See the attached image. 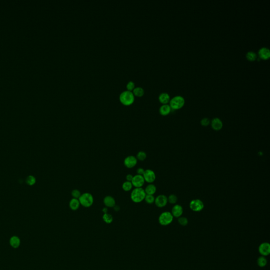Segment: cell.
<instances>
[{
  "mask_svg": "<svg viewBox=\"0 0 270 270\" xmlns=\"http://www.w3.org/2000/svg\"><path fill=\"white\" fill-rule=\"evenodd\" d=\"M146 195L145 190L143 188H135L131 193L130 198L134 203H139L144 201Z\"/></svg>",
  "mask_w": 270,
  "mask_h": 270,
  "instance_id": "6da1fadb",
  "label": "cell"
},
{
  "mask_svg": "<svg viewBox=\"0 0 270 270\" xmlns=\"http://www.w3.org/2000/svg\"><path fill=\"white\" fill-rule=\"evenodd\" d=\"M119 100L123 105L129 106L134 103L135 96L132 92L127 90L121 93L119 96Z\"/></svg>",
  "mask_w": 270,
  "mask_h": 270,
  "instance_id": "7a4b0ae2",
  "label": "cell"
},
{
  "mask_svg": "<svg viewBox=\"0 0 270 270\" xmlns=\"http://www.w3.org/2000/svg\"><path fill=\"white\" fill-rule=\"evenodd\" d=\"M78 199L81 205L85 208H89L94 203V197L89 193H83Z\"/></svg>",
  "mask_w": 270,
  "mask_h": 270,
  "instance_id": "3957f363",
  "label": "cell"
},
{
  "mask_svg": "<svg viewBox=\"0 0 270 270\" xmlns=\"http://www.w3.org/2000/svg\"><path fill=\"white\" fill-rule=\"evenodd\" d=\"M185 104V99L182 96H175L170 100V106L172 109L178 110L183 107Z\"/></svg>",
  "mask_w": 270,
  "mask_h": 270,
  "instance_id": "277c9868",
  "label": "cell"
},
{
  "mask_svg": "<svg viewBox=\"0 0 270 270\" xmlns=\"http://www.w3.org/2000/svg\"><path fill=\"white\" fill-rule=\"evenodd\" d=\"M173 218L174 217L170 212H163L159 217V223L161 225H168L172 223L173 221Z\"/></svg>",
  "mask_w": 270,
  "mask_h": 270,
  "instance_id": "5b68a950",
  "label": "cell"
},
{
  "mask_svg": "<svg viewBox=\"0 0 270 270\" xmlns=\"http://www.w3.org/2000/svg\"><path fill=\"white\" fill-rule=\"evenodd\" d=\"M190 208L194 212H200L203 210L204 204L201 199H195L190 202Z\"/></svg>",
  "mask_w": 270,
  "mask_h": 270,
  "instance_id": "8992f818",
  "label": "cell"
},
{
  "mask_svg": "<svg viewBox=\"0 0 270 270\" xmlns=\"http://www.w3.org/2000/svg\"><path fill=\"white\" fill-rule=\"evenodd\" d=\"M145 181L149 184H152L155 181L156 179V176L155 172L151 170H146L143 175Z\"/></svg>",
  "mask_w": 270,
  "mask_h": 270,
  "instance_id": "52a82bcc",
  "label": "cell"
},
{
  "mask_svg": "<svg viewBox=\"0 0 270 270\" xmlns=\"http://www.w3.org/2000/svg\"><path fill=\"white\" fill-rule=\"evenodd\" d=\"M131 182L134 187L142 188L145 181L143 176L137 174L133 176Z\"/></svg>",
  "mask_w": 270,
  "mask_h": 270,
  "instance_id": "ba28073f",
  "label": "cell"
},
{
  "mask_svg": "<svg viewBox=\"0 0 270 270\" xmlns=\"http://www.w3.org/2000/svg\"><path fill=\"white\" fill-rule=\"evenodd\" d=\"M154 203L158 208H164L167 204V197L164 195H159L155 198Z\"/></svg>",
  "mask_w": 270,
  "mask_h": 270,
  "instance_id": "9c48e42d",
  "label": "cell"
},
{
  "mask_svg": "<svg viewBox=\"0 0 270 270\" xmlns=\"http://www.w3.org/2000/svg\"><path fill=\"white\" fill-rule=\"evenodd\" d=\"M124 165L128 168H132L135 167L137 164V159L134 156H128L126 157L123 161Z\"/></svg>",
  "mask_w": 270,
  "mask_h": 270,
  "instance_id": "30bf717a",
  "label": "cell"
},
{
  "mask_svg": "<svg viewBox=\"0 0 270 270\" xmlns=\"http://www.w3.org/2000/svg\"><path fill=\"white\" fill-rule=\"evenodd\" d=\"M259 253L262 256H268L270 253V245L268 242L261 244L259 248Z\"/></svg>",
  "mask_w": 270,
  "mask_h": 270,
  "instance_id": "8fae6325",
  "label": "cell"
},
{
  "mask_svg": "<svg viewBox=\"0 0 270 270\" xmlns=\"http://www.w3.org/2000/svg\"><path fill=\"white\" fill-rule=\"evenodd\" d=\"M210 124L212 129L215 131L221 130L223 127V122L219 118H214L210 122Z\"/></svg>",
  "mask_w": 270,
  "mask_h": 270,
  "instance_id": "7c38bea8",
  "label": "cell"
},
{
  "mask_svg": "<svg viewBox=\"0 0 270 270\" xmlns=\"http://www.w3.org/2000/svg\"><path fill=\"white\" fill-rule=\"evenodd\" d=\"M171 213L173 217H176V218L180 217L183 214V207L179 204L175 205L173 206V208H172Z\"/></svg>",
  "mask_w": 270,
  "mask_h": 270,
  "instance_id": "4fadbf2b",
  "label": "cell"
},
{
  "mask_svg": "<svg viewBox=\"0 0 270 270\" xmlns=\"http://www.w3.org/2000/svg\"><path fill=\"white\" fill-rule=\"evenodd\" d=\"M258 54L261 59L268 60L270 57V50L266 47H263L259 50Z\"/></svg>",
  "mask_w": 270,
  "mask_h": 270,
  "instance_id": "5bb4252c",
  "label": "cell"
},
{
  "mask_svg": "<svg viewBox=\"0 0 270 270\" xmlns=\"http://www.w3.org/2000/svg\"><path fill=\"white\" fill-rule=\"evenodd\" d=\"M103 203L107 208H114L116 205V201L112 196H106L103 199Z\"/></svg>",
  "mask_w": 270,
  "mask_h": 270,
  "instance_id": "9a60e30c",
  "label": "cell"
},
{
  "mask_svg": "<svg viewBox=\"0 0 270 270\" xmlns=\"http://www.w3.org/2000/svg\"><path fill=\"white\" fill-rule=\"evenodd\" d=\"M172 110V108L170 107V106L167 104H164L162 105L159 108V113L162 116H166L170 113Z\"/></svg>",
  "mask_w": 270,
  "mask_h": 270,
  "instance_id": "2e32d148",
  "label": "cell"
},
{
  "mask_svg": "<svg viewBox=\"0 0 270 270\" xmlns=\"http://www.w3.org/2000/svg\"><path fill=\"white\" fill-rule=\"evenodd\" d=\"M144 190H145L146 194L154 195L155 194V193L156 192L157 188L156 186L154 184H150L146 186V187L145 188V189H144Z\"/></svg>",
  "mask_w": 270,
  "mask_h": 270,
  "instance_id": "e0dca14e",
  "label": "cell"
},
{
  "mask_svg": "<svg viewBox=\"0 0 270 270\" xmlns=\"http://www.w3.org/2000/svg\"><path fill=\"white\" fill-rule=\"evenodd\" d=\"M80 205V204L79 202L78 199H72L69 202V207L71 210H78Z\"/></svg>",
  "mask_w": 270,
  "mask_h": 270,
  "instance_id": "ac0fdd59",
  "label": "cell"
},
{
  "mask_svg": "<svg viewBox=\"0 0 270 270\" xmlns=\"http://www.w3.org/2000/svg\"><path fill=\"white\" fill-rule=\"evenodd\" d=\"M159 100L161 103L164 104H167L170 101V96L166 92H163L160 94L159 96Z\"/></svg>",
  "mask_w": 270,
  "mask_h": 270,
  "instance_id": "d6986e66",
  "label": "cell"
},
{
  "mask_svg": "<svg viewBox=\"0 0 270 270\" xmlns=\"http://www.w3.org/2000/svg\"><path fill=\"white\" fill-rule=\"evenodd\" d=\"M10 243L12 248H16L20 246V240L17 237H12L10 241Z\"/></svg>",
  "mask_w": 270,
  "mask_h": 270,
  "instance_id": "ffe728a7",
  "label": "cell"
},
{
  "mask_svg": "<svg viewBox=\"0 0 270 270\" xmlns=\"http://www.w3.org/2000/svg\"><path fill=\"white\" fill-rule=\"evenodd\" d=\"M144 92H145L143 88L141 87H135V88L133 89V92H132V93L134 94V96L135 95V96H138V97L143 96L144 95Z\"/></svg>",
  "mask_w": 270,
  "mask_h": 270,
  "instance_id": "44dd1931",
  "label": "cell"
},
{
  "mask_svg": "<svg viewBox=\"0 0 270 270\" xmlns=\"http://www.w3.org/2000/svg\"><path fill=\"white\" fill-rule=\"evenodd\" d=\"M132 187H133V186L132 185V182L128 181H125L124 183H123V185H122V188L125 192H129L130 190H131L132 188Z\"/></svg>",
  "mask_w": 270,
  "mask_h": 270,
  "instance_id": "7402d4cb",
  "label": "cell"
},
{
  "mask_svg": "<svg viewBox=\"0 0 270 270\" xmlns=\"http://www.w3.org/2000/svg\"><path fill=\"white\" fill-rule=\"evenodd\" d=\"M246 58L248 61H254L257 59V54L254 52L248 51L246 54Z\"/></svg>",
  "mask_w": 270,
  "mask_h": 270,
  "instance_id": "603a6c76",
  "label": "cell"
},
{
  "mask_svg": "<svg viewBox=\"0 0 270 270\" xmlns=\"http://www.w3.org/2000/svg\"><path fill=\"white\" fill-rule=\"evenodd\" d=\"M257 264H258V266L260 267L263 268V267L266 266V265L267 264V260H266L265 257H263V256H262V257H259V259H257Z\"/></svg>",
  "mask_w": 270,
  "mask_h": 270,
  "instance_id": "cb8c5ba5",
  "label": "cell"
},
{
  "mask_svg": "<svg viewBox=\"0 0 270 270\" xmlns=\"http://www.w3.org/2000/svg\"><path fill=\"white\" fill-rule=\"evenodd\" d=\"M137 161H144L147 158V154L144 151H140L137 154L136 157Z\"/></svg>",
  "mask_w": 270,
  "mask_h": 270,
  "instance_id": "d4e9b609",
  "label": "cell"
},
{
  "mask_svg": "<svg viewBox=\"0 0 270 270\" xmlns=\"http://www.w3.org/2000/svg\"><path fill=\"white\" fill-rule=\"evenodd\" d=\"M103 220L105 221L106 223L110 224L113 221V217L112 215L108 213H105L103 216Z\"/></svg>",
  "mask_w": 270,
  "mask_h": 270,
  "instance_id": "484cf974",
  "label": "cell"
},
{
  "mask_svg": "<svg viewBox=\"0 0 270 270\" xmlns=\"http://www.w3.org/2000/svg\"><path fill=\"white\" fill-rule=\"evenodd\" d=\"M168 202H169L170 203L172 204H175L176 203L178 198L177 197L176 195L175 194L170 195V196L167 197Z\"/></svg>",
  "mask_w": 270,
  "mask_h": 270,
  "instance_id": "4316f807",
  "label": "cell"
},
{
  "mask_svg": "<svg viewBox=\"0 0 270 270\" xmlns=\"http://www.w3.org/2000/svg\"><path fill=\"white\" fill-rule=\"evenodd\" d=\"M155 198L154 196V195H146L145 198V201L146 202L149 204H152L154 203L155 202Z\"/></svg>",
  "mask_w": 270,
  "mask_h": 270,
  "instance_id": "83f0119b",
  "label": "cell"
},
{
  "mask_svg": "<svg viewBox=\"0 0 270 270\" xmlns=\"http://www.w3.org/2000/svg\"><path fill=\"white\" fill-rule=\"evenodd\" d=\"M178 221H179V224L183 226L187 225L188 224V223L187 219L186 217H179Z\"/></svg>",
  "mask_w": 270,
  "mask_h": 270,
  "instance_id": "f1b7e54d",
  "label": "cell"
},
{
  "mask_svg": "<svg viewBox=\"0 0 270 270\" xmlns=\"http://www.w3.org/2000/svg\"><path fill=\"white\" fill-rule=\"evenodd\" d=\"M26 183L29 185H33L36 183V179L32 176H29L26 179Z\"/></svg>",
  "mask_w": 270,
  "mask_h": 270,
  "instance_id": "f546056e",
  "label": "cell"
},
{
  "mask_svg": "<svg viewBox=\"0 0 270 270\" xmlns=\"http://www.w3.org/2000/svg\"><path fill=\"white\" fill-rule=\"evenodd\" d=\"M81 195L80 192L78 190H74L71 192L72 196L74 199H79Z\"/></svg>",
  "mask_w": 270,
  "mask_h": 270,
  "instance_id": "4dcf8cb0",
  "label": "cell"
},
{
  "mask_svg": "<svg viewBox=\"0 0 270 270\" xmlns=\"http://www.w3.org/2000/svg\"><path fill=\"white\" fill-rule=\"evenodd\" d=\"M210 123V121L208 118H203L201 121V124L202 126L207 127Z\"/></svg>",
  "mask_w": 270,
  "mask_h": 270,
  "instance_id": "1f68e13d",
  "label": "cell"
},
{
  "mask_svg": "<svg viewBox=\"0 0 270 270\" xmlns=\"http://www.w3.org/2000/svg\"><path fill=\"white\" fill-rule=\"evenodd\" d=\"M135 83H134V81H129L127 83V84L126 88L127 89V90L132 91V90H133V89L135 88Z\"/></svg>",
  "mask_w": 270,
  "mask_h": 270,
  "instance_id": "d6a6232c",
  "label": "cell"
},
{
  "mask_svg": "<svg viewBox=\"0 0 270 270\" xmlns=\"http://www.w3.org/2000/svg\"><path fill=\"white\" fill-rule=\"evenodd\" d=\"M145 170H144L143 168H138L137 170V175H139L143 176L144 174V173H145Z\"/></svg>",
  "mask_w": 270,
  "mask_h": 270,
  "instance_id": "836d02e7",
  "label": "cell"
},
{
  "mask_svg": "<svg viewBox=\"0 0 270 270\" xmlns=\"http://www.w3.org/2000/svg\"><path fill=\"white\" fill-rule=\"evenodd\" d=\"M133 176H132V174L127 175V176L126 177V180H127L126 181H132V178H133Z\"/></svg>",
  "mask_w": 270,
  "mask_h": 270,
  "instance_id": "e575fe53",
  "label": "cell"
},
{
  "mask_svg": "<svg viewBox=\"0 0 270 270\" xmlns=\"http://www.w3.org/2000/svg\"><path fill=\"white\" fill-rule=\"evenodd\" d=\"M103 211L104 212V214H105V213H107V208H103Z\"/></svg>",
  "mask_w": 270,
  "mask_h": 270,
  "instance_id": "d590c367",
  "label": "cell"
}]
</instances>
